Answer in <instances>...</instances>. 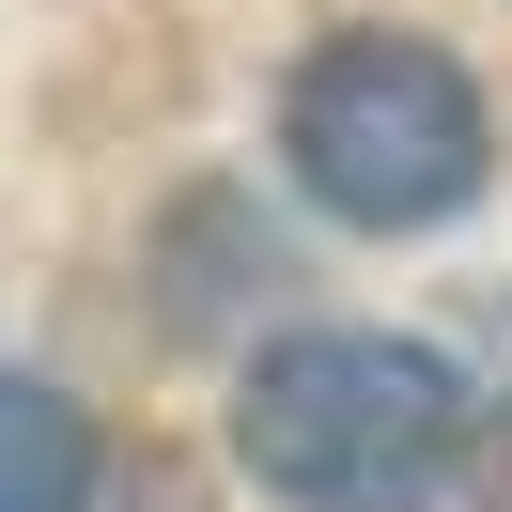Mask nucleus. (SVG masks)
Here are the masks:
<instances>
[{"label": "nucleus", "mask_w": 512, "mask_h": 512, "mask_svg": "<svg viewBox=\"0 0 512 512\" xmlns=\"http://www.w3.org/2000/svg\"><path fill=\"white\" fill-rule=\"evenodd\" d=\"M94 419L47 373H0V512H94Z\"/></svg>", "instance_id": "obj_3"}, {"label": "nucleus", "mask_w": 512, "mask_h": 512, "mask_svg": "<svg viewBox=\"0 0 512 512\" xmlns=\"http://www.w3.org/2000/svg\"><path fill=\"white\" fill-rule=\"evenodd\" d=\"M280 171L326 202L342 233H435L481 202L497 171V125H481V78L450 63L435 32H326L280 94Z\"/></svg>", "instance_id": "obj_2"}, {"label": "nucleus", "mask_w": 512, "mask_h": 512, "mask_svg": "<svg viewBox=\"0 0 512 512\" xmlns=\"http://www.w3.org/2000/svg\"><path fill=\"white\" fill-rule=\"evenodd\" d=\"M466 497L512 512V404H481V435H466Z\"/></svg>", "instance_id": "obj_4"}, {"label": "nucleus", "mask_w": 512, "mask_h": 512, "mask_svg": "<svg viewBox=\"0 0 512 512\" xmlns=\"http://www.w3.org/2000/svg\"><path fill=\"white\" fill-rule=\"evenodd\" d=\"M466 435H481L466 373L388 326H295L233 388V466L280 512H435L466 497Z\"/></svg>", "instance_id": "obj_1"}]
</instances>
